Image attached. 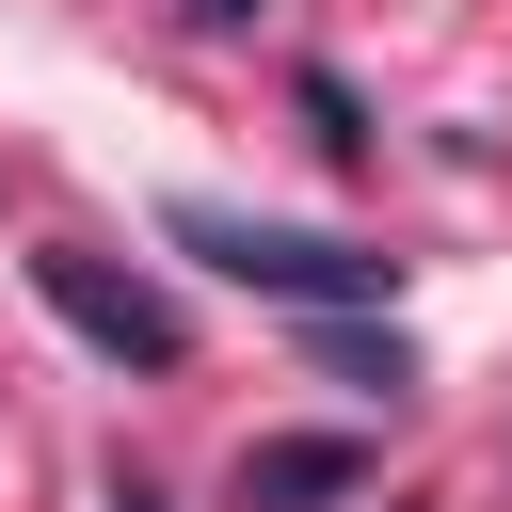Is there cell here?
Segmentation results:
<instances>
[{"label": "cell", "mask_w": 512, "mask_h": 512, "mask_svg": "<svg viewBox=\"0 0 512 512\" xmlns=\"http://www.w3.org/2000/svg\"><path fill=\"white\" fill-rule=\"evenodd\" d=\"M176 256H208V272H240L272 304H384L400 288L384 240H320V224H256V208H176Z\"/></svg>", "instance_id": "cell-1"}, {"label": "cell", "mask_w": 512, "mask_h": 512, "mask_svg": "<svg viewBox=\"0 0 512 512\" xmlns=\"http://www.w3.org/2000/svg\"><path fill=\"white\" fill-rule=\"evenodd\" d=\"M32 288H48V320H64L80 352H112V368H176V352H192V320H176L144 272H112L96 240H48V256H32Z\"/></svg>", "instance_id": "cell-2"}, {"label": "cell", "mask_w": 512, "mask_h": 512, "mask_svg": "<svg viewBox=\"0 0 512 512\" xmlns=\"http://www.w3.org/2000/svg\"><path fill=\"white\" fill-rule=\"evenodd\" d=\"M336 496H368L352 432H256L240 448V512H336Z\"/></svg>", "instance_id": "cell-3"}, {"label": "cell", "mask_w": 512, "mask_h": 512, "mask_svg": "<svg viewBox=\"0 0 512 512\" xmlns=\"http://www.w3.org/2000/svg\"><path fill=\"white\" fill-rule=\"evenodd\" d=\"M320 368H336V384H384V400L416 384V352H400V336H352L336 304H320Z\"/></svg>", "instance_id": "cell-4"}, {"label": "cell", "mask_w": 512, "mask_h": 512, "mask_svg": "<svg viewBox=\"0 0 512 512\" xmlns=\"http://www.w3.org/2000/svg\"><path fill=\"white\" fill-rule=\"evenodd\" d=\"M304 128H320V160H368V112H352V80H304Z\"/></svg>", "instance_id": "cell-5"}, {"label": "cell", "mask_w": 512, "mask_h": 512, "mask_svg": "<svg viewBox=\"0 0 512 512\" xmlns=\"http://www.w3.org/2000/svg\"><path fill=\"white\" fill-rule=\"evenodd\" d=\"M176 16H192V32H240V16H272V0H176Z\"/></svg>", "instance_id": "cell-6"}, {"label": "cell", "mask_w": 512, "mask_h": 512, "mask_svg": "<svg viewBox=\"0 0 512 512\" xmlns=\"http://www.w3.org/2000/svg\"><path fill=\"white\" fill-rule=\"evenodd\" d=\"M112 512H176V496H160V480H112Z\"/></svg>", "instance_id": "cell-7"}]
</instances>
